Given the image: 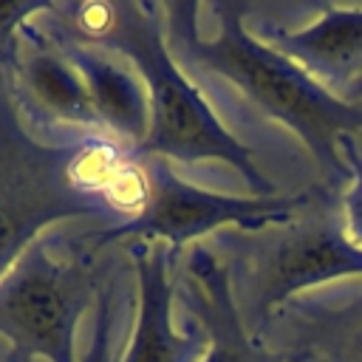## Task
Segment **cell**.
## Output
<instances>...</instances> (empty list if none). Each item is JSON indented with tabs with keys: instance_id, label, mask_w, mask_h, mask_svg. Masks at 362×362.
<instances>
[{
	"instance_id": "1",
	"label": "cell",
	"mask_w": 362,
	"mask_h": 362,
	"mask_svg": "<svg viewBox=\"0 0 362 362\" xmlns=\"http://www.w3.org/2000/svg\"><path fill=\"white\" fill-rule=\"evenodd\" d=\"M195 11L198 3L189 0L164 3L167 45L175 62L195 65L209 76L226 79L257 110L300 136V141L314 153L325 184L339 189L348 187L351 170L339 153V139L362 133V107L334 96L288 57L260 42L246 28V3L209 6L218 17L215 37L201 34Z\"/></svg>"
},
{
	"instance_id": "2",
	"label": "cell",
	"mask_w": 362,
	"mask_h": 362,
	"mask_svg": "<svg viewBox=\"0 0 362 362\" xmlns=\"http://www.w3.org/2000/svg\"><path fill=\"white\" fill-rule=\"evenodd\" d=\"M0 79V277L57 221L99 218L119 226L130 153L105 136L37 141Z\"/></svg>"
},
{
	"instance_id": "3",
	"label": "cell",
	"mask_w": 362,
	"mask_h": 362,
	"mask_svg": "<svg viewBox=\"0 0 362 362\" xmlns=\"http://www.w3.org/2000/svg\"><path fill=\"white\" fill-rule=\"evenodd\" d=\"M229 269L246 331L260 342L274 314L314 286L362 277V249L351 240L342 192L314 184L288 221L263 229H221L209 243Z\"/></svg>"
},
{
	"instance_id": "4",
	"label": "cell",
	"mask_w": 362,
	"mask_h": 362,
	"mask_svg": "<svg viewBox=\"0 0 362 362\" xmlns=\"http://www.w3.org/2000/svg\"><path fill=\"white\" fill-rule=\"evenodd\" d=\"M127 57L147 88L150 124L144 141L130 156H156L167 161H223L246 178L252 195L272 198L274 184L255 164V153L240 144L215 116L201 90L178 68L167 45L164 3H122V20L105 48Z\"/></svg>"
},
{
	"instance_id": "5",
	"label": "cell",
	"mask_w": 362,
	"mask_h": 362,
	"mask_svg": "<svg viewBox=\"0 0 362 362\" xmlns=\"http://www.w3.org/2000/svg\"><path fill=\"white\" fill-rule=\"evenodd\" d=\"M54 238L31 240L0 277V337L6 362H76V325L102 291L99 249L90 238L51 249Z\"/></svg>"
},
{
	"instance_id": "6",
	"label": "cell",
	"mask_w": 362,
	"mask_h": 362,
	"mask_svg": "<svg viewBox=\"0 0 362 362\" xmlns=\"http://www.w3.org/2000/svg\"><path fill=\"white\" fill-rule=\"evenodd\" d=\"M139 167V209L133 218L122 221L119 226H102L90 232V243L96 249L124 240H144V243H167L178 257L184 243H198L201 235L218 229H263L269 223L288 221L297 206L300 195H223L189 184L175 175L167 158L156 156H133Z\"/></svg>"
},
{
	"instance_id": "7",
	"label": "cell",
	"mask_w": 362,
	"mask_h": 362,
	"mask_svg": "<svg viewBox=\"0 0 362 362\" xmlns=\"http://www.w3.org/2000/svg\"><path fill=\"white\" fill-rule=\"evenodd\" d=\"M6 85L20 113H28L40 127L68 122L79 124L88 136H105L85 79L34 17L17 31V59L6 74Z\"/></svg>"
},
{
	"instance_id": "8",
	"label": "cell",
	"mask_w": 362,
	"mask_h": 362,
	"mask_svg": "<svg viewBox=\"0 0 362 362\" xmlns=\"http://www.w3.org/2000/svg\"><path fill=\"white\" fill-rule=\"evenodd\" d=\"M173 283L184 317L206 334L209 351L204 362H291L246 331L232 297L229 269L209 243L198 240L184 252Z\"/></svg>"
},
{
	"instance_id": "9",
	"label": "cell",
	"mask_w": 362,
	"mask_h": 362,
	"mask_svg": "<svg viewBox=\"0 0 362 362\" xmlns=\"http://www.w3.org/2000/svg\"><path fill=\"white\" fill-rule=\"evenodd\" d=\"M133 269H136V291L139 311L133 322V334L122 362H195L206 351V334L198 322L184 317V331H175L170 322V303L175 294V283L170 269L175 266V255L167 243H127Z\"/></svg>"
},
{
	"instance_id": "10",
	"label": "cell",
	"mask_w": 362,
	"mask_h": 362,
	"mask_svg": "<svg viewBox=\"0 0 362 362\" xmlns=\"http://www.w3.org/2000/svg\"><path fill=\"white\" fill-rule=\"evenodd\" d=\"M263 339L286 359L317 356L322 362H362V280L288 300L274 314Z\"/></svg>"
},
{
	"instance_id": "11",
	"label": "cell",
	"mask_w": 362,
	"mask_h": 362,
	"mask_svg": "<svg viewBox=\"0 0 362 362\" xmlns=\"http://www.w3.org/2000/svg\"><path fill=\"white\" fill-rule=\"evenodd\" d=\"M257 34L260 42L288 57L339 99L362 79V6L325 3L311 25L286 28L263 23Z\"/></svg>"
},
{
	"instance_id": "12",
	"label": "cell",
	"mask_w": 362,
	"mask_h": 362,
	"mask_svg": "<svg viewBox=\"0 0 362 362\" xmlns=\"http://www.w3.org/2000/svg\"><path fill=\"white\" fill-rule=\"evenodd\" d=\"M45 34L57 42V48L68 57V62L85 79V88L90 93V105L96 110V119L102 124V133L113 144H119L122 150L133 153L144 141L147 124H150L147 90L141 88V82L113 54L99 51V48L79 45V42H71V40L57 37L51 31H45Z\"/></svg>"
},
{
	"instance_id": "13",
	"label": "cell",
	"mask_w": 362,
	"mask_h": 362,
	"mask_svg": "<svg viewBox=\"0 0 362 362\" xmlns=\"http://www.w3.org/2000/svg\"><path fill=\"white\" fill-rule=\"evenodd\" d=\"M113 328H116V277H107L96 297L90 345L82 362H119V354L113 345Z\"/></svg>"
},
{
	"instance_id": "14",
	"label": "cell",
	"mask_w": 362,
	"mask_h": 362,
	"mask_svg": "<svg viewBox=\"0 0 362 362\" xmlns=\"http://www.w3.org/2000/svg\"><path fill=\"white\" fill-rule=\"evenodd\" d=\"M54 0H0V71L8 74L17 59V31L31 17L51 8Z\"/></svg>"
},
{
	"instance_id": "15",
	"label": "cell",
	"mask_w": 362,
	"mask_h": 362,
	"mask_svg": "<svg viewBox=\"0 0 362 362\" xmlns=\"http://www.w3.org/2000/svg\"><path fill=\"white\" fill-rule=\"evenodd\" d=\"M339 153L351 170V181L342 192V209H345V223L351 240L362 249V150L356 136H342L339 139Z\"/></svg>"
},
{
	"instance_id": "16",
	"label": "cell",
	"mask_w": 362,
	"mask_h": 362,
	"mask_svg": "<svg viewBox=\"0 0 362 362\" xmlns=\"http://www.w3.org/2000/svg\"><path fill=\"white\" fill-rule=\"evenodd\" d=\"M342 99H345L348 105H359V107H362V79H356V82L342 93Z\"/></svg>"
}]
</instances>
